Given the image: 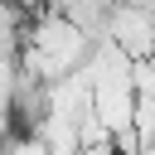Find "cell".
Listing matches in <instances>:
<instances>
[{"mask_svg": "<svg viewBox=\"0 0 155 155\" xmlns=\"http://www.w3.org/2000/svg\"><path fill=\"white\" fill-rule=\"evenodd\" d=\"M107 44L116 53H126L131 63L150 58L155 53V19L136 5H111V19H107Z\"/></svg>", "mask_w": 155, "mask_h": 155, "instance_id": "obj_1", "label": "cell"}]
</instances>
